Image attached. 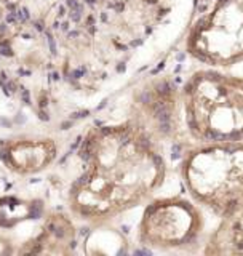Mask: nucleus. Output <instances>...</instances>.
<instances>
[{"mask_svg": "<svg viewBox=\"0 0 243 256\" xmlns=\"http://www.w3.org/2000/svg\"><path fill=\"white\" fill-rule=\"evenodd\" d=\"M205 254H243V212L221 218L220 226L208 237Z\"/></svg>", "mask_w": 243, "mask_h": 256, "instance_id": "6", "label": "nucleus"}, {"mask_svg": "<svg viewBox=\"0 0 243 256\" xmlns=\"http://www.w3.org/2000/svg\"><path fill=\"white\" fill-rule=\"evenodd\" d=\"M205 230L204 213L192 200L173 196L152 200L142 214L141 242L164 252H192Z\"/></svg>", "mask_w": 243, "mask_h": 256, "instance_id": "4", "label": "nucleus"}, {"mask_svg": "<svg viewBox=\"0 0 243 256\" xmlns=\"http://www.w3.org/2000/svg\"><path fill=\"white\" fill-rule=\"evenodd\" d=\"M180 172L196 204L220 218L243 212V141L196 142Z\"/></svg>", "mask_w": 243, "mask_h": 256, "instance_id": "3", "label": "nucleus"}, {"mask_svg": "<svg viewBox=\"0 0 243 256\" xmlns=\"http://www.w3.org/2000/svg\"><path fill=\"white\" fill-rule=\"evenodd\" d=\"M181 104L196 142L243 141V77L200 69L184 84Z\"/></svg>", "mask_w": 243, "mask_h": 256, "instance_id": "2", "label": "nucleus"}, {"mask_svg": "<svg viewBox=\"0 0 243 256\" xmlns=\"http://www.w3.org/2000/svg\"><path fill=\"white\" fill-rule=\"evenodd\" d=\"M188 52L212 68L243 61V0H218L213 10L192 28Z\"/></svg>", "mask_w": 243, "mask_h": 256, "instance_id": "5", "label": "nucleus"}, {"mask_svg": "<svg viewBox=\"0 0 243 256\" xmlns=\"http://www.w3.org/2000/svg\"><path fill=\"white\" fill-rule=\"evenodd\" d=\"M90 170L74 192L84 216L101 218L149 198L165 181L166 165L146 132L133 125L104 128L86 141Z\"/></svg>", "mask_w": 243, "mask_h": 256, "instance_id": "1", "label": "nucleus"}]
</instances>
